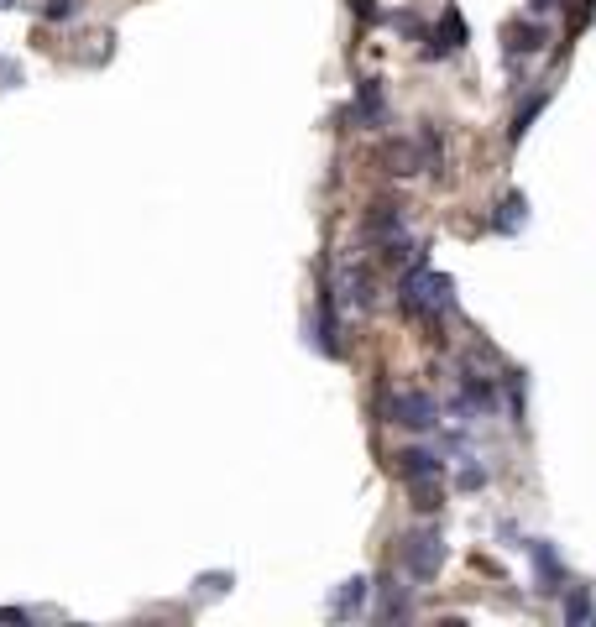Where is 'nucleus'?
<instances>
[{
    "label": "nucleus",
    "mask_w": 596,
    "mask_h": 627,
    "mask_svg": "<svg viewBox=\"0 0 596 627\" xmlns=\"http://www.w3.org/2000/svg\"><path fill=\"white\" fill-rule=\"evenodd\" d=\"M403 309L408 314H419V319H429V324H440V314H450L455 309V298H450V277L445 272H429L424 262L403 277Z\"/></svg>",
    "instance_id": "1"
},
{
    "label": "nucleus",
    "mask_w": 596,
    "mask_h": 627,
    "mask_svg": "<svg viewBox=\"0 0 596 627\" xmlns=\"http://www.w3.org/2000/svg\"><path fill=\"white\" fill-rule=\"evenodd\" d=\"M366 591H372V586H366L361 575H356V580H346V586L335 591V617H351V612H361V607H366Z\"/></svg>",
    "instance_id": "8"
},
{
    "label": "nucleus",
    "mask_w": 596,
    "mask_h": 627,
    "mask_svg": "<svg viewBox=\"0 0 596 627\" xmlns=\"http://www.w3.org/2000/svg\"><path fill=\"white\" fill-rule=\"evenodd\" d=\"M565 617H570V622H586V617H591V601H586V591H576V596H570Z\"/></svg>",
    "instance_id": "11"
},
{
    "label": "nucleus",
    "mask_w": 596,
    "mask_h": 627,
    "mask_svg": "<svg viewBox=\"0 0 596 627\" xmlns=\"http://www.w3.org/2000/svg\"><path fill=\"white\" fill-rule=\"evenodd\" d=\"M6 6H16V0H0V11H6Z\"/></svg>",
    "instance_id": "15"
},
{
    "label": "nucleus",
    "mask_w": 596,
    "mask_h": 627,
    "mask_svg": "<svg viewBox=\"0 0 596 627\" xmlns=\"http://www.w3.org/2000/svg\"><path fill=\"white\" fill-rule=\"evenodd\" d=\"M398 560H403V570L414 575V580H434V575H440V565H445V544H440V533H434V528L408 533L403 549H398Z\"/></svg>",
    "instance_id": "2"
},
{
    "label": "nucleus",
    "mask_w": 596,
    "mask_h": 627,
    "mask_svg": "<svg viewBox=\"0 0 596 627\" xmlns=\"http://www.w3.org/2000/svg\"><path fill=\"white\" fill-rule=\"evenodd\" d=\"M356 121L361 126H382V84L377 79L356 84Z\"/></svg>",
    "instance_id": "5"
},
{
    "label": "nucleus",
    "mask_w": 596,
    "mask_h": 627,
    "mask_svg": "<svg viewBox=\"0 0 596 627\" xmlns=\"http://www.w3.org/2000/svg\"><path fill=\"white\" fill-rule=\"evenodd\" d=\"M387 413H393V424H403V429H429L434 424V403L424 392H398V398L387 403Z\"/></svg>",
    "instance_id": "3"
},
{
    "label": "nucleus",
    "mask_w": 596,
    "mask_h": 627,
    "mask_svg": "<svg viewBox=\"0 0 596 627\" xmlns=\"http://www.w3.org/2000/svg\"><path fill=\"white\" fill-rule=\"evenodd\" d=\"M529 11H534V16H544V11H555V0H529Z\"/></svg>",
    "instance_id": "14"
},
{
    "label": "nucleus",
    "mask_w": 596,
    "mask_h": 627,
    "mask_svg": "<svg viewBox=\"0 0 596 627\" xmlns=\"http://www.w3.org/2000/svg\"><path fill=\"white\" fill-rule=\"evenodd\" d=\"M351 11H361V21H372L377 11H372V0H351Z\"/></svg>",
    "instance_id": "13"
},
{
    "label": "nucleus",
    "mask_w": 596,
    "mask_h": 627,
    "mask_svg": "<svg viewBox=\"0 0 596 627\" xmlns=\"http://www.w3.org/2000/svg\"><path fill=\"white\" fill-rule=\"evenodd\" d=\"M544 100H549V95H544V89H539V95H534L529 105H523V110L513 115V142H523V131H529V126H534V115L544 110Z\"/></svg>",
    "instance_id": "9"
},
{
    "label": "nucleus",
    "mask_w": 596,
    "mask_h": 627,
    "mask_svg": "<svg viewBox=\"0 0 596 627\" xmlns=\"http://www.w3.org/2000/svg\"><path fill=\"white\" fill-rule=\"evenodd\" d=\"M523 549H529V560H534V570H539V580H544V591H555L560 586V580H565V570H560V560H555V549H549V544H523Z\"/></svg>",
    "instance_id": "6"
},
{
    "label": "nucleus",
    "mask_w": 596,
    "mask_h": 627,
    "mask_svg": "<svg viewBox=\"0 0 596 627\" xmlns=\"http://www.w3.org/2000/svg\"><path fill=\"white\" fill-rule=\"evenodd\" d=\"M79 6H74V0H48V21H68V16H74Z\"/></svg>",
    "instance_id": "12"
},
{
    "label": "nucleus",
    "mask_w": 596,
    "mask_h": 627,
    "mask_svg": "<svg viewBox=\"0 0 596 627\" xmlns=\"http://www.w3.org/2000/svg\"><path fill=\"white\" fill-rule=\"evenodd\" d=\"M393 471H398L408 486H414V481H440L445 460L429 455V450H398V455H393Z\"/></svg>",
    "instance_id": "4"
},
{
    "label": "nucleus",
    "mask_w": 596,
    "mask_h": 627,
    "mask_svg": "<svg viewBox=\"0 0 596 627\" xmlns=\"http://www.w3.org/2000/svg\"><path fill=\"white\" fill-rule=\"evenodd\" d=\"M372 230H377V236H393V230H403V215H393V204H382L372 215Z\"/></svg>",
    "instance_id": "10"
},
{
    "label": "nucleus",
    "mask_w": 596,
    "mask_h": 627,
    "mask_svg": "<svg viewBox=\"0 0 596 627\" xmlns=\"http://www.w3.org/2000/svg\"><path fill=\"white\" fill-rule=\"evenodd\" d=\"M523 220H529V199H523V194H508V199L497 204V215H492V230H502V236H513V230H518Z\"/></svg>",
    "instance_id": "7"
}]
</instances>
